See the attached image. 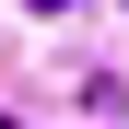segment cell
<instances>
[{
    "instance_id": "cell-1",
    "label": "cell",
    "mask_w": 129,
    "mask_h": 129,
    "mask_svg": "<svg viewBox=\"0 0 129 129\" xmlns=\"http://www.w3.org/2000/svg\"><path fill=\"white\" fill-rule=\"evenodd\" d=\"M35 12H71V0H35Z\"/></svg>"
},
{
    "instance_id": "cell-2",
    "label": "cell",
    "mask_w": 129,
    "mask_h": 129,
    "mask_svg": "<svg viewBox=\"0 0 129 129\" xmlns=\"http://www.w3.org/2000/svg\"><path fill=\"white\" fill-rule=\"evenodd\" d=\"M0 129H12V117H0Z\"/></svg>"
}]
</instances>
